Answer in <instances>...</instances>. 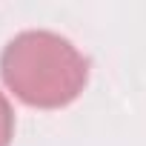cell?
I'll return each instance as SVG.
<instances>
[{
  "instance_id": "6da1fadb",
  "label": "cell",
  "mask_w": 146,
  "mask_h": 146,
  "mask_svg": "<svg viewBox=\"0 0 146 146\" xmlns=\"http://www.w3.org/2000/svg\"><path fill=\"white\" fill-rule=\"evenodd\" d=\"M0 78L26 106L60 109L83 92L89 80V60L57 32L26 29L0 52Z\"/></svg>"
},
{
  "instance_id": "7a4b0ae2",
  "label": "cell",
  "mask_w": 146,
  "mask_h": 146,
  "mask_svg": "<svg viewBox=\"0 0 146 146\" xmlns=\"http://www.w3.org/2000/svg\"><path fill=\"white\" fill-rule=\"evenodd\" d=\"M12 137H15V112L6 95L0 92V146H9Z\"/></svg>"
}]
</instances>
